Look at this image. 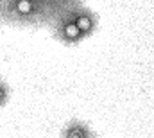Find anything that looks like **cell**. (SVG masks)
Returning <instances> with one entry per match:
<instances>
[{
    "label": "cell",
    "instance_id": "4",
    "mask_svg": "<svg viewBox=\"0 0 154 138\" xmlns=\"http://www.w3.org/2000/svg\"><path fill=\"white\" fill-rule=\"evenodd\" d=\"M61 138H97L95 131L82 120L72 118L61 131Z\"/></svg>",
    "mask_w": 154,
    "mask_h": 138
},
{
    "label": "cell",
    "instance_id": "5",
    "mask_svg": "<svg viewBox=\"0 0 154 138\" xmlns=\"http://www.w3.org/2000/svg\"><path fill=\"white\" fill-rule=\"evenodd\" d=\"M43 2L47 4V7H48V11L52 13V16L57 14V13L68 11V9H72L74 5L81 4L79 0H43Z\"/></svg>",
    "mask_w": 154,
    "mask_h": 138
},
{
    "label": "cell",
    "instance_id": "2",
    "mask_svg": "<svg viewBox=\"0 0 154 138\" xmlns=\"http://www.w3.org/2000/svg\"><path fill=\"white\" fill-rule=\"evenodd\" d=\"M50 20H52V27H54V36L61 43H65V45H79L81 41L86 39L84 34L75 25V22L72 20V16L68 14V11L57 13Z\"/></svg>",
    "mask_w": 154,
    "mask_h": 138
},
{
    "label": "cell",
    "instance_id": "3",
    "mask_svg": "<svg viewBox=\"0 0 154 138\" xmlns=\"http://www.w3.org/2000/svg\"><path fill=\"white\" fill-rule=\"evenodd\" d=\"M68 14L72 16V20L75 22V25L79 27V31L84 34V38H90L97 31V27H99L97 14L90 7H86L84 4H77L72 9H68Z\"/></svg>",
    "mask_w": 154,
    "mask_h": 138
},
{
    "label": "cell",
    "instance_id": "6",
    "mask_svg": "<svg viewBox=\"0 0 154 138\" xmlns=\"http://www.w3.org/2000/svg\"><path fill=\"white\" fill-rule=\"evenodd\" d=\"M9 101V86H7V83L5 81H2L0 79V108L2 106H5Z\"/></svg>",
    "mask_w": 154,
    "mask_h": 138
},
{
    "label": "cell",
    "instance_id": "1",
    "mask_svg": "<svg viewBox=\"0 0 154 138\" xmlns=\"http://www.w3.org/2000/svg\"><path fill=\"white\" fill-rule=\"evenodd\" d=\"M5 14L20 22H38L41 18H52L43 0H5Z\"/></svg>",
    "mask_w": 154,
    "mask_h": 138
}]
</instances>
